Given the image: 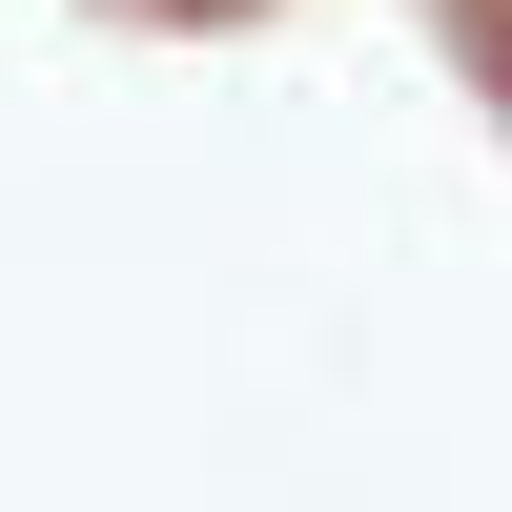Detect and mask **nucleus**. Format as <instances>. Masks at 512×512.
I'll return each instance as SVG.
<instances>
[{
    "label": "nucleus",
    "instance_id": "nucleus-1",
    "mask_svg": "<svg viewBox=\"0 0 512 512\" xmlns=\"http://www.w3.org/2000/svg\"><path fill=\"white\" fill-rule=\"evenodd\" d=\"M144 21H246V0H144Z\"/></svg>",
    "mask_w": 512,
    "mask_h": 512
}]
</instances>
